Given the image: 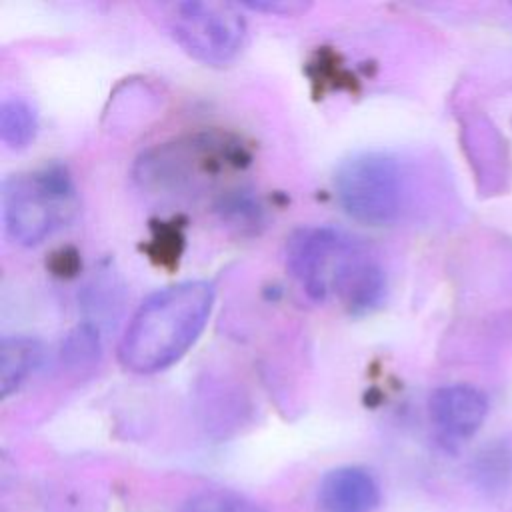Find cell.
I'll list each match as a JSON object with an SVG mask.
<instances>
[{
  "label": "cell",
  "mask_w": 512,
  "mask_h": 512,
  "mask_svg": "<svg viewBox=\"0 0 512 512\" xmlns=\"http://www.w3.org/2000/svg\"><path fill=\"white\" fill-rule=\"evenodd\" d=\"M286 268L308 298H336L352 314L376 308L386 292V274L358 238L332 226H304L286 242Z\"/></svg>",
  "instance_id": "1"
},
{
  "label": "cell",
  "mask_w": 512,
  "mask_h": 512,
  "mask_svg": "<svg viewBox=\"0 0 512 512\" xmlns=\"http://www.w3.org/2000/svg\"><path fill=\"white\" fill-rule=\"evenodd\" d=\"M214 306L206 280H184L152 292L132 314L118 346L120 364L138 374L178 362L198 340Z\"/></svg>",
  "instance_id": "2"
},
{
  "label": "cell",
  "mask_w": 512,
  "mask_h": 512,
  "mask_svg": "<svg viewBox=\"0 0 512 512\" xmlns=\"http://www.w3.org/2000/svg\"><path fill=\"white\" fill-rule=\"evenodd\" d=\"M76 206L72 178L58 164L16 174L4 182V226L18 244H40L72 220Z\"/></svg>",
  "instance_id": "3"
},
{
  "label": "cell",
  "mask_w": 512,
  "mask_h": 512,
  "mask_svg": "<svg viewBox=\"0 0 512 512\" xmlns=\"http://www.w3.org/2000/svg\"><path fill=\"white\" fill-rule=\"evenodd\" d=\"M162 20L174 42L188 56L208 66L230 64L246 46V20L228 2H172L164 6Z\"/></svg>",
  "instance_id": "4"
},
{
  "label": "cell",
  "mask_w": 512,
  "mask_h": 512,
  "mask_svg": "<svg viewBox=\"0 0 512 512\" xmlns=\"http://www.w3.org/2000/svg\"><path fill=\"white\" fill-rule=\"evenodd\" d=\"M334 190L350 218L368 226H386L400 214L402 172L384 152H358L338 166Z\"/></svg>",
  "instance_id": "5"
},
{
  "label": "cell",
  "mask_w": 512,
  "mask_h": 512,
  "mask_svg": "<svg viewBox=\"0 0 512 512\" xmlns=\"http://www.w3.org/2000/svg\"><path fill=\"white\" fill-rule=\"evenodd\" d=\"M428 412L436 430L444 438L466 440L484 424L488 400L470 384H448L432 392Z\"/></svg>",
  "instance_id": "6"
},
{
  "label": "cell",
  "mask_w": 512,
  "mask_h": 512,
  "mask_svg": "<svg viewBox=\"0 0 512 512\" xmlns=\"http://www.w3.org/2000/svg\"><path fill=\"white\" fill-rule=\"evenodd\" d=\"M378 504L380 486L366 468L340 466L320 480L318 512H374Z\"/></svg>",
  "instance_id": "7"
},
{
  "label": "cell",
  "mask_w": 512,
  "mask_h": 512,
  "mask_svg": "<svg viewBox=\"0 0 512 512\" xmlns=\"http://www.w3.org/2000/svg\"><path fill=\"white\" fill-rule=\"evenodd\" d=\"M42 342L34 336H4L0 342V394L8 398L40 366Z\"/></svg>",
  "instance_id": "8"
},
{
  "label": "cell",
  "mask_w": 512,
  "mask_h": 512,
  "mask_svg": "<svg viewBox=\"0 0 512 512\" xmlns=\"http://www.w3.org/2000/svg\"><path fill=\"white\" fill-rule=\"evenodd\" d=\"M38 132V114L22 98H8L0 106V138L8 148H26Z\"/></svg>",
  "instance_id": "9"
},
{
  "label": "cell",
  "mask_w": 512,
  "mask_h": 512,
  "mask_svg": "<svg viewBox=\"0 0 512 512\" xmlns=\"http://www.w3.org/2000/svg\"><path fill=\"white\" fill-rule=\"evenodd\" d=\"M186 512H266V510L234 490L208 488L194 494L188 500Z\"/></svg>",
  "instance_id": "10"
},
{
  "label": "cell",
  "mask_w": 512,
  "mask_h": 512,
  "mask_svg": "<svg viewBox=\"0 0 512 512\" xmlns=\"http://www.w3.org/2000/svg\"><path fill=\"white\" fill-rule=\"evenodd\" d=\"M100 354L98 332L92 326H78L68 334L62 348V360L70 366L92 364Z\"/></svg>",
  "instance_id": "11"
},
{
  "label": "cell",
  "mask_w": 512,
  "mask_h": 512,
  "mask_svg": "<svg viewBox=\"0 0 512 512\" xmlns=\"http://www.w3.org/2000/svg\"><path fill=\"white\" fill-rule=\"evenodd\" d=\"M218 210L222 212V218L230 220L236 226H252L254 222H260L262 208L256 202V198L246 190H236L220 198Z\"/></svg>",
  "instance_id": "12"
},
{
  "label": "cell",
  "mask_w": 512,
  "mask_h": 512,
  "mask_svg": "<svg viewBox=\"0 0 512 512\" xmlns=\"http://www.w3.org/2000/svg\"><path fill=\"white\" fill-rule=\"evenodd\" d=\"M242 6L258 12L282 14V16H296L310 8L308 2H298V0H256V2H244Z\"/></svg>",
  "instance_id": "13"
}]
</instances>
